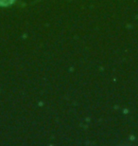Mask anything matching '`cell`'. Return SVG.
Segmentation results:
<instances>
[{
    "instance_id": "1",
    "label": "cell",
    "mask_w": 138,
    "mask_h": 146,
    "mask_svg": "<svg viewBox=\"0 0 138 146\" xmlns=\"http://www.w3.org/2000/svg\"><path fill=\"white\" fill-rule=\"evenodd\" d=\"M13 2V0H0V5L1 6H8L11 4Z\"/></svg>"
}]
</instances>
